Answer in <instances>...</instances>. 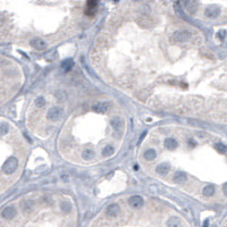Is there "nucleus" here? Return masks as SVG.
Masks as SVG:
<instances>
[{"mask_svg":"<svg viewBox=\"0 0 227 227\" xmlns=\"http://www.w3.org/2000/svg\"><path fill=\"white\" fill-rule=\"evenodd\" d=\"M17 165H18V160L14 157H10L3 165H2V171L5 174H12L14 173L16 168H17Z\"/></svg>","mask_w":227,"mask_h":227,"instance_id":"nucleus-1","label":"nucleus"},{"mask_svg":"<svg viewBox=\"0 0 227 227\" xmlns=\"http://www.w3.org/2000/svg\"><path fill=\"white\" fill-rule=\"evenodd\" d=\"M191 37H192V34L189 31H185V30H179V31H176L173 33V39L176 42H186L191 39Z\"/></svg>","mask_w":227,"mask_h":227,"instance_id":"nucleus-2","label":"nucleus"},{"mask_svg":"<svg viewBox=\"0 0 227 227\" xmlns=\"http://www.w3.org/2000/svg\"><path fill=\"white\" fill-rule=\"evenodd\" d=\"M63 116H64V110H63L61 108H59V107H55V108L49 109L48 115H47V117H48L50 120H52V122L59 120L60 118H63Z\"/></svg>","mask_w":227,"mask_h":227,"instance_id":"nucleus-3","label":"nucleus"},{"mask_svg":"<svg viewBox=\"0 0 227 227\" xmlns=\"http://www.w3.org/2000/svg\"><path fill=\"white\" fill-rule=\"evenodd\" d=\"M128 203L131 205V207H133L134 209H140L143 206V199L140 195H134L132 198H130Z\"/></svg>","mask_w":227,"mask_h":227,"instance_id":"nucleus-4","label":"nucleus"},{"mask_svg":"<svg viewBox=\"0 0 227 227\" xmlns=\"http://www.w3.org/2000/svg\"><path fill=\"white\" fill-rule=\"evenodd\" d=\"M16 216V209L13 207H7L1 211V217L5 219H13Z\"/></svg>","mask_w":227,"mask_h":227,"instance_id":"nucleus-5","label":"nucleus"},{"mask_svg":"<svg viewBox=\"0 0 227 227\" xmlns=\"http://www.w3.org/2000/svg\"><path fill=\"white\" fill-rule=\"evenodd\" d=\"M220 14V9L216 6H210L206 9V16L209 18H216Z\"/></svg>","mask_w":227,"mask_h":227,"instance_id":"nucleus-6","label":"nucleus"},{"mask_svg":"<svg viewBox=\"0 0 227 227\" xmlns=\"http://www.w3.org/2000/svg\"><path fill=\"white\" fill-rule=\"evenodd\" d=\"M107 216L108 217H110V218H115V217H117L118 216V213H119V206L118 205H116V203H113V205H110L108 208H107Z\"/></svg>","mask_w":227,"mask_h":227,"instance_id":"nucleus-7","label":"nucleus"},{"mask_svg":"<svg viewBox=\"0 0 227 227\" xmlns=\"http://www.w3.org/2000/svg\"><path fill=\"white\" fill-rule=\"evenodd\" d=\"M110 125L113 126V128L115 131H118V130H122L124 127V122L119 117H114V118L110 119Z\"/></svg>","mask_w":227,"mask_h":227,"instance_id":"nucleus-8","label":"nucleus"},{"mask_svg":"<svg viewBox=\"0 0 227 227\" xmlns=\"http://www.w3.org/2000/svg\"><path fill=\"white\" fill-rule=\"evenodd\" d=\"M31 46L38 50H43L47 46H46V42L43 40H41L40 38H35L33 40H31Z\"/></svg>","mask_w":227,"mask_h":227,"instance_id":"nucleus-9","label":"nucleus"},{"mask_svg":"<svg viewBox=\"0 0 227 227\" xmlns=\"http://www.w3.org/2000/svg\"><path fill=\"white\" fill-rule=\"evenodd\" d=\"M93 109L97 113H106L109 109V103L108 102H100V103L95 105Z\"/></svg>","mask_w":227,"mask_h":227,"instance_id":"nucleus-10","label":"nucleus"},{"mask_svg":"<svg viewBox=\"0 0 227 227\" xmlns=\"http://www.w3.org/2000/svg\"><path fill=\"white\" fill-rule=\"evenodd\" d=\"M183 6L185 7V9L189 12V13H194L196 10V7H198V3L195 1H184L183 2Z\"/></svg>","mask_w":227,"mask_h":227,"instance_id":"nucleus-11","label":"nucleus"},{"mask_svg":"<svg viewBox=\"0 0 227 227\" xmlns=\"http://www.w3.org/2000/svg\"><path fill=\"white\" fill-rule=\"evenodd\" d=\"M167 226L168 227H181L182 226V220L178 217H170L167 220Z\"/></svg>","mask_w":227,"mask_h":227,"instance_id":"nucleus-12","label":"nucleus"},{"mask_svg":"<svg viewBox=\"0 0 227 227\" xmlns=\"http://www.w3.org/2000/svg\"><path fill=\"white\" fill-rule=\"evenodd\" d=\"M170 170V166L168 164H160L158 167H157V169L156 171L158 173V174H161V175H166V174H168Z\"/></svg>","mask_w":227,"mask_h":227,"instance_id":"nucleus-13","label":"nucleus"},{"mask_svg":"<svg viewBox=\"0 0 227 227\" xmlns=\"http://www.w3.org/2000/svg\"><path fill=\"white\" fill-rule=\"evenodd\" d=\"M165 147H166L168 150H173V149H175V148L177 147V142H176V140L173 139V137H167V139L165 140Z\"/></svg>","mask_w":227,"mask_h":227,"instance_id":"nucleus-14","label":"nucleus"},{"mask_svg":"<svg viewBox=\"0 0 227 227\" xmlns=\"http://www.w3.org/2000/svg\"><path fill=\"white\" fill-rule=\"evenodd\" d=\"M186 181V175L185 173H182V171H178L174 175V182L176 183H182V182H185Z\"/></svg>","mask_w":227,"mask_h":227,"instance_id":"nucleus-15","label":"nucleus"},{"mask_svg":"<svg viewBox=\"0 0 227 227\" xmlns=\"http://www.w3.org/2000/svg\"><path fill=\"white\" fill-rule=\"evenodd\" d=\"M144 158L148 160V161H152L154 158H156V151L153 149H149L147 150L145 153H144Z\"/></svg>","mask_w":227,"mask_h":227,"instance_id":"nucleus-16","label":"nucleus"},{"mask_svg":"<svg viewBox=\"0 0 227 227\" xmlns=\"http://www.w3.org/2000/svg\"><path fill=\"white\" fill-rule=\"evenodd\" d=\"M93 151L92 150H90V149H86V150H84V151L82 152V158L84 159V160H91L92 158H93Z\"/></svg>","mask_w":227,"mask_h":227,"instance_id":"nucleus-17","label":"nucleus"},{"mask_svg":"<svg viewBox=\"0 0 227 227\" xmlns=\"http://www.w3.org/2000/svg\"><path fill=\"white\" fill-rule=\"evenodd\" d=\"M60 208H61V210H63L64 212H71V210H72V205H71L69 201H64V202H61Z\"/></svg>","mask_w":227,"mask_h":227,"instance_id":"nucleus-18","label":"nucleus"},{"mask_svg":"<svg viewBox=\"0 0 227 227\" xmlns=\"http://www.w3.org/2000/svg\"><path fill=\"white\" fill-rule=\"evenodd\" d=\"M114 152H115V149H114L113 145H106L105 149L102 150V154H103L105 157H108V156L114 154Z\"/></svg>","mask_w":227,"mask_h":227,"instance_id":"nucleus-19","label":"nucleus"},{"mask_svg":"<svg viewBox=\"0 0 227 227\" xmlns=\"http://www.w3.org/2000/svg\"><path fill=\"white\" fill-rule=\"evenodd\" d=\"M213 193H215V188L212 185H208L203 189V194L206 196H211V195H213Z\"/></svg>","mask_w":227,"mask_h":227,"instance_id":"nucleus-20","label":"nucleus"},{"mask_svg":"<svg viewBox=\"0 0 227 227\" xmlns=\"http://www.w3.org/2000/svg\"><path fill=\"white\" fill-rule=\"evenodd\" d=\"M31 208H32V202H31V201L25 200V201H23V202H22V209H23V211H24V212L30 211Z\"/></svg>","mask_w":227,"mask_h":227,"instance_id":"nucleus-21","label":"nucleus"},{"mask_svg":"<svg viewBox=\"0 0 227 227\" xmlns=\"http://www.w3.org/2000/svg\"><path fill=\"white\" fill-rule=\"evenodd\" d=\"M216 149L218 150V152H220V153H226L227 152V145L222 144V143H218V144H216Z\"/></svg>","mask_w":227,"mask_h":227,"instance_id":"nucleus-22","label":"nucleus"},{"mask_svg":"<svg viewBox=\"0 0 227 227\" xmlns=\"http://www.w3.org/2000/svg\"><path fill=\"white\" fill-rule=\"evenodd\" d=\"M35 105H37V107H39V108L43 107V106L46 105V100H44V98H43V97H39L38 99L35 100Z\"/></svg>","mask_w":227,"mask_h":227,"instance_id":"nucleus-23","label":"nucleus"},{"mask_svg":"<svg viewBox=\"0 0 227 227\" xmlns=\"http://www.w3.org/2000/svg\"><path fill=\"white\" fill-rule=\"evenodd\" d=\"M217 37L220 39V40H224V39H225V38L227 37L226 31H224V30H223V31H219V32L217 33Z\"/></svg>","mask_w":227,"mask_h":227,"instance_id":"nucleus-24","label":"nucleus"},{"mask_svg":"<svg viewBox=\"0 0 227 227\" xmlns=\"http://www.w3.org/2000/svg\"><path fill=\"white\" fill-rule=\"evenodd\" d=\"M72 66H73V64H72V61H69V60H68V61H66V63L63 65V67H64L66 71H69V69L72 68Z\"/></svg>","mask_w":227,"mask_h":227,"instance_id":"nucleus-25","label":"nucleus"},{"mask_svg":"<svg viewBox=\"0 0 227 227\" xmlns=\"http://www.w3.org/2000/svg\"><path fill=\"white\" fill-rule=\"evenodd\" d=\"M7 132V127H6V124L5 123H2V125H1V135H5Z\"/></svg>","mask_w":227,"mask_h":227,"instance_id":"nucleus-26","label":"nucleus"},{"mask_svg":"<svg viewBox=\"0 0 227 227\" xmlns=\"http://www.w3.org/2000/svg\"><path fill=\"white\" fill-rule=\"evenodd\" d=\"M223 191H224L225 195H227V183L226 184H224V186H223Z\"/></svg>","mask_w":227,"mask_h":227,"instance_id":"nucleus-27","label":"nucleus"},{"mask_svg":"<svg viewBox=\"0 0 227 227\" xmlns=\"http://www.w3.org/2000/svg\"><path fill=\"white\" fill-rule=\"evenodd\" d=\"M208 224H209V220L207 219V220L205 222V224H203V227H208Z\"/></svg>","mask_w":227,"mask_h":227,"instance_id":"nucleus-28","label":"nucleus"}]
</instances>
